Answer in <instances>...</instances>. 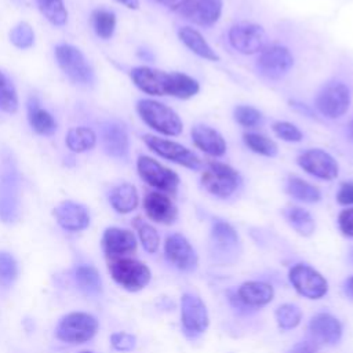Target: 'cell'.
I'll return each mask as SVG.
<instances>
[{
    "mask_svg": "<svg viewBox=\"0 0 353 353\" xmlns=\"http://www.w3.org/2000/svg\"><path fill=\"white\" fill-rule=\"evenodd\" d=\"M10 41L21 48V50H25V48H29L33 46L34 43V33H33V29L30 28L29 23L26 22H19L17 23L11 30H10Z\"/></svg>",
    "mask_w": 353,
    "mask_h": 353,
    "instance_id": "cell-41",
    "label": "cell"
},
{
    "mask_svg": "<svg viewBox=\"0 0 353 353\" xmlns=\"http://www.w3.org/2000/svg\"><path fill=\"white\" fill-rule=\"evenodd\" d=\"M54 54L58 66L72 83L84 87L94 84V70L79 48L70 44H58Z\"/></svg>",
    "mask_w": 353,
    "mask_h": 353,
    "instance_id": "cell-7",
    "label": "cell"
},
{
    "mask_svg": "<svg viewBox=\"0 0 353 353\" xmlns=\"http://www.w3.org/2000/svg\"><path fill=\"white\" fill-rule=\"evenodd\" d=\"M285 189L290 196L302 203H317L321 200L320 189L299 176H290Z\"/></svg>",
    "mask_w": 353,
    "mask_h": 353,
    "instance_id": "cell-31",
    "label": "cell"
},
{
    "mask_svg": "<svg viewBox=\"0 0 353 353\" xmlns=\"http://www.w3.org/2000/svg\"><path fill=\"white\" fill-rule=\"evenodd\" d=\"M210 323L205 303L200 296L185 292L181 296V324L185 335L190 339L205 332Z\"/></svg>",
    "mask_w": 353,
    "mask_h": 353,
    "instance_id": "cell-12",
    "label": "cell"
},
{
    "mask_svg": "<svg viewBox=\"0 0 353 353\" xmlns=\"http://www.w3.org/2000/svg\"><path fill=\"white\" fill-rule=\"evenodd\" d=\"M201 186L212 196L219 199L232 197L241 185V175L232 165L211 160L201 172Z\"/></svg>",
    "mask_w": 353,
    "mask_h": 353,
    "instance_id": "cell-4",
    "label": "cell"
},
{
    "mask_svg": "<svg viewBox=\"0 0 353 353\" xmlns=\"http://www.w3.org/2000/svg\"><path fill=\"white\" fill-rule=\"evenodd\" d=\"M19 216V175L11 154L3 153V174L0 181V221L12 223Z\"/></svg>",
    "mask_w": 353,
    "mask_h": 353,
    "instance_id": "cell-3",
    "label": "cell"
},
{
    "mask_svg": "<svg viewBox=\"0 0 353 353\" xmlns=\"http://www.w3.org/2000/svg\"><path fill=\"white\" fill-rule=\"evenodd\" d=\"M347 134H349V138L352 139V142H353V120L349 123V125H347Z\"/></svg>",
    "mask_w": 353,
    "mask_h": 353,
    "instance_id": "cell-49",
    "label": "cell"
},
{
    "mask_svg": "<svg viewBox=\"0 0 353 353\" xmlns=\"http://www.w3.org/2000/svg\"><path fill=\"white\" fill-rule=\"evenodd\" d=\"M134 226L138 232L139 241L146 252L154 254L160 245V236L157 230L148 222H143L141 218L134 219Z\"/></svg>",
    "mask_w": 353,
    "mask_h": 353,
    "instance_id": "cell-36",
    "label": "cell"
},
{
    "mask_svg": "<svg viewBox=\"0 0 353 353\" xmlns=\"http://www.w3.org/2000/svg\"><path fill=\"white\" fill-rule=\"evenodd\" d=\"M142 139L153 153H156L163 159H167L172 163H176L193 171L200 170L203 167L200 157L193 150L183 146L182 143H178L171 139L160 138L156 135H150V134H145Z\"/></svg>",
    "mask_w": 353,
    "mask_h": 353,
    "instance_id": "cell-9",
    "label": "cell"
},
{
    "mask_svg": "<svg viewBox=\"0 0 353 353\" xmlns=\"http://www.w3.org/2000/svg\"><path fill=\"white\" fill-rule=\"evenodd\" d=\"M222 8V0H182L175 11L196 25L212 26L219 21Z\"/></svg>",
    "mask_w": 353,
    "mask_h": 353,
    "instance_id": "cell-16",
    "label": "cell"
},
{
    "mask_svg": "<svg viewBox=\"0 0 353 353\" xmlns=\"http://www.w3.org/2000/svg\"><path fill=\"white\" fill-rule=\"evenodd\" d=\"M137 112L143 123L159 134L178 137L183 130V123L178 113L159 101L139 99L137 102Z\"/></svg>",
    "mask_w": 353,
    "mask_h": 353,
    "instance_id": "cell-2",
    "label": "cell"
},
{
    "mask_svg": "<svg viewBox=\"0 0 353 353\" xmlns=\"http://www.w3.org/2000/svg\"><path fill=\"white\" fill-rule=\"evenodd\" d=\"M296 161L303 171L323 181H332L339 174V165L334 156L319 148L302 152Z\"/></svg>",
    "mask_w": 353,
    "mask_h": 353,
    "instance_id": "cell-15",
    "label": "cell"
},
{
    "mask_svg": "<svg viewBox=\"0 0 353 353\" xmlns=\"http://www.w3.org/2000/svg\"><path fill=\"white\" fill-rule=\"evenodd\" d=\"M230 46L240 54L252 55L259 54L268 46V36L265 29L254 22H237L228 33Z\"/></svg>",
    "mask_w": 353,
    "mask_h": 353,
    "instance_id": "cell-11",
    "label": "cell"
},
{
    "mask_svg": "<svg viewBox=\"0 0 353 353\" xmlns=\"http://www.w3.org/2000/svg\"><path fill=\"white\" fill-rule=\"evenodd\" d=\"M143 208L149 219L163 223L171 225L178 218V208L171 200V197L161 192H149L143 199Z\"/></svg>",
    "mask_w": 353,
    "mask_h": 353,
    "instance_id": "cell-22",
    "label": "cell"
},
{
    "mask_svg": "<svg viewBox=\"0 0 353 353\" xmlns=\"http://www.w3.org/2000/svg\"><path fill=\"white\" fill-rule=\"evenodd\" d=\"M108 269L112 279L124 290L131 292L145 288L152 277L150 269L143 262L128 256L112 259Z\"/></svg>",
    "mask_w": 353,
    "mask_h": 353,
    "instance_id": "cell-6",
    "label": "cell"
},
{
    "mask_svg": "<svg viewBox=\"0 0 353 353\" xmlns=\"http://www.w3.org/2000/svg\"><path fill=\"white\" fill-rule=\"evenodd\" d=\"M154 1L163 4V6L167 7V8H171V10H174V11H175V10L178 8V6L182 3V0H154Z\"/></svg>",
    "mask_w": 353,
    "mask_h": 353,
    "instance_id": "cell-46",
    "label": "cell"
},
{
    "mask_svg": "<svg viewBox=\"0 0 353 353\" xmlns=\"http://www.w3.org/2000/svg\"><path fill=\"white\" fill-rule=\"evenodd\" d=\"M276 321L280 330L288 331L295 328L302 320V312L299 306L294 303H283L276 309Z\"/></svg>",
    "mask_w": 353,
    "mask_h": 353,
    "instance_id": "cell-37",
    "label": "cell"
},
{
    "mask_svg": "<svg viewBox=\"0 0 353 353\" xmlns=\"http://www.w3.org/2000/svg\"><path fill=\"white\" fill-rule=\"evenodd\" d=\"M243 141L245 146L252 150L256 154L266 156V157H274L279 152L277 143L270 139L269 137L258 132H245L243 135Z\"/></svg>",
    "mask_w": 353,
    "mask_h": 353,
    "instance_id": "cell-34",
    "label": "cell"
},
{
    "mask_svg": "<svg viewBox=\"0 0 353 353\" xmlns=\"http://www.w3.org/2000/svg\"><path fill=\"white\" fill-rule=\"evenodd\" d=\"M233 117L244 128H255L263 121L262 112L251 105H237L233 110Z\"/></svg>",
    "mask_w": 353,
    "mask_h": 353,
    "instance_id": "cell-39",
    "label": "cell"
},
{
    "mask_svg": "<svg viewBox=\"0 0 353 353\" xmlns=\"http://www.w3.org/2000/svg\"><path fill=\"white\" fill-rule=\"evenodd\" d=\"M343 291H345V294H346L347 296L353 298V276H350L349 279L345 280V283H343Z\"/></svg>",
    "mask_w": 353,
    "mask_h": 353,
    "instance_id": "cell-47",
    "label": "cell"
},
{
    "mask_svg": "<svg viewBox=\"0 0 353 353\" xmlns=\"http://www.w3.org/2000/svg\"><path fill=\"white\" fill-rule=\"evenodd\" d=\"M350 259H352V262H353V250L350 251Z\"/></svg>",
    "mask_w": 353,
    "mask_h": 353,
    "instance_id": "cell-50",
    "label": "cell"
},
{
    "mask_svg": "<svg viewBox=\"0 0 353 353\" xmlns=\"http://www.w3.org/2000/svg\"><path fill=\"white\" fill-rule=\"evenodd\" d=\"M178 37L197 57L212 62L219 61V55L215 52V50H212V47L197 29L192 26H182L178 30Z\"/></svg>",
    "mask_w": 353,
    "mask_h": 353,
    "instance_id": "cell-25",
    "label": "cell"
},
{
    "mask_svg": "<svg viewBox=\"0 0 353 353\" xmlns=\"http://www.w3.org/2000/svg\"><path fill=\"white\" fill-rule=\"evenodd\" d=\"M43 17L54 26H63L68 22V11L63 0H36Z\"/></svg>",
    "mask_w": 353,
    "mask_h": 353,
    "instance_id": "cell-35",
    "label": "cell"
},
{
    "mask_svg": "<svg viewBox=\"0 0 353 353\" xmlns=\"http://www.w3.org/2000/svg\"><path fill=\"white\" fill-rule=\"evenodd\" d=\"M98 325V320L92 314L85 312H72L59 320L55 328V335L65 343L80 345L94 338Z\"/></svg>",
    "mask_w": 353,
    "mask_h": 353,
    "instance_id": "cell-5",
    "label": "cell"
},
{
    "mask_svg": "<svg viewBox=\"0 0 353 353\" xmlns=\"http://www.w3.org/2000/svg\"><path fill=\"white\" fill-rule=\"evenodd\" d=\"M28 120L32 130L40 135H52L58 128L52 114L43 109L34 97L28 101Z\"/></svg>",
    "mask_w": 353,
    "mask_h": 353,
    "instance_id": "cell-26",
    "label": "cell"
},
{
    "mask_svg": "<svg viewBox=\"0 0 353 353\" xmlns=\"http://www.w3.org/2000/svg\"><path fill=\"white\" fill-rule=\"evenodd\" d=\"M132 83L145 94L154 97L170 95L189 99L200 91V84L182 72H165L149 66H137L130 72Z\"/></svg>",
    "mask_w": 353,
    "mask_h": 353,
    "instance_id": "cell-1",
    "label": "cell"
},
{
    "mask_svg": "<svg viewBox=\"0 0 353 353\" xmlns=\"http://www.w3.org/2000/svg\"><path fill=\"white\" fill-rule=\"evenodd\" d=\"M116 1L130 10H137L139 7V0H116Z\"/></svg>",
    "mask_w": 353,
    "mask_h": 353,
    "instance_id": "cell-48",
    "label": "cell"
},
{
    "mask_svg": "<svg viewBox=\"0 0 353 353\" xmlns=\"http://www.w3.org/2000/svg\"><path fill=\"white\" fill-rule=\"evenodd\" d=\"M109 203L119 214L132 212L139 203L137 188L128 182L116 185L109 193Z\"/></svg>",
    "mask_w": 353,
    "mask_h": 353,
    "instance_id": "cell-27",
    "label": "cell"
},
{
    "mask_svg": "<svg viewBox=\"0 0 353 353\" xmlns=\"http://www.w3.org/2000/svg\"><path fill=\"white\" fill-rule=\"evenodd\" d=\"M101 143L105 153L114 159H125L128 156V132L119 121H105L101 124Z\"/></svg>",
    "mask_w": 353,
    "mask_h": 353,
    "instance_id": "cell-19",
    "label": "cell"
},
{
    "mask_svg": "<svg viewBox=\"0 0 353 353\" xmlns=\"http://www.w3.org/2000/svg\"><path fill=\"white\" fill-rule=\"evenodd\" d=\"M65 143L72 152L83 153L97 145V134L88 127H73L68 131Z\"/></svg>",
    "mask_w": 353,
    "mask_h": 353,
    "instance_id": "cell-30",
    "label": "cell"
},
{
    "mask_svg": "<svg viewBox=\"0 0 353 353\" xmlns=\"http://www.w3.org/2000/svg\"><path fill=\"white\" fill-rule=\"evenodd\" d=\"M290 283L305 298L320 299L328 291V283L324 276L305 263H296L290 269Z\"/></svg>",
    "mask_w": 353,
    "mask_h": 353,
    "instance_id": "cell-14",
    "label": "cell"
},
{
    "mask_svg": "<svg viewBox=\"0 0 353 353\" xmlns=\"http://www.w3.org/2000/svg\"><path fill=\"white\" fill-rule=\"evenodd\" d=\"M211 240L212 244L223 254L234 251L239 245V234L236 229L230 223L221 219L212 223Z\"/></svg>",
    "mask_w": 353,
    "mask_h": 353,
    "instance_id": "cell-28",
    "label": "cell"
},
{
    "mask_svg": "<svg viewBox=\"0 0 353 353\" xmlns=\"http://www.w3.org/2000/svg\"><path fill=\"white\" fill-rule=\"evenodd\" d=\"M338 226L345 236L353 237V207H347L339 212Z\"/></svg>",
    "mask_w": 353,
    "mask_h": 353,
    "instance_id": "cell-44",
    "label": "cell"
},
{
    "mask_svg": "<svg viewBox=\"0 0 353 353\" xmlns=\"http://www.w3.org/2000/svg\"><path fill=\"white\" fill-rule=\"evenodd\" d=\"M336 201L342 205H353V181H345L341 183L336 193Z\"/></svg>",
    "mask_w": 353,
    "mask_h": 353,
    "instance_id": "cell-45",
    "label": "cell"
},
{
    "mask_svg": "<svg viewBox=\"0 0 353 353\" xmlns=\"http://www.w3.org/2000/svg\"><path fill=\"white\" fill-rule=\"evenodd\" d=\"M110 343L119 352H131L137 345V338L128 332H114L110 335Z\"/></svg>",
    "mask_w": 353,
    "mask_h": 353,
    "instance_id": "cell-43",
    "label": "cell"
},
{
    "mask_svg": "<svg viewBox=\"0 0 353 353\" xmlns=\"http://www.w3.org/2000/svg\"><path fill=\"white\" fill-rule=\"evenodd\" d=\"M350 88L343 81L327 83L316 97L317 110L327 119L335 120L342 117L350 106Z\"/></svg>",
    "mask_w": 353,
    "mask_h": 353,
    "instance_id": "cell-10",
    "label": "cell"
},
{
    "mask_svg": "<svg viewBox=\"0 0 353 353\" xmlns=\"http://www.w3.org/2000/svg\"><path fill=\"white\" fill-rule=\"evenodd\" d=\"M52 215L57 223L68 232H80L90 225V212L87 207L72 200L59 203L54 208Z\"/></svg>",
    "mask_w": 353,
    "mask_h": 353,
    "instance_id": "cell-20",
    "label": "cell"
},
{
    "mask_svg": "<svg viewBox=\"0 0 353 353\" xmlns=\"http://www.w3.org/2000/svg\"><path fill=\"white\" fill-rule=\"evenodd\" d=\"M292 66L294 55L287 47L279 44L266 46L256 59L258 72L269 80H279L284 77Z\"/></svg>",
    "mask_w": 353,
    "mask_h": 353,
    "instance_id": "cell-13",
    "label": "cell"
},
{
    "mask_svg": "<svg viewBox=\"0 0 353 353\" xmlns=\"http://www.w3.org/2000/svg\"><path fill=\"white\" fill-rule=\"evenodd\" d=\"M310 341L319 345H335L342 336L341 321L330 313H317L309 323Z\"/></svg>",
    "mask_w": 353,
    "mask_h": 353,
    "instance_id": "cell-21",
    "label": "cell"
},
{
    "mask_svg": "<svg viewBox=\"0 0 353 353\" xmlns=\"http://www.w3.org/2000/svg\"><path fill=\"white\" fill-rule=\"evenodd\" d=\"M18 277V263L15 258L6 251H0V287L8 288Z\"/></svg>",
    "mask_w": 353,
    "mask_h": 353,
    "instance_id": "cell-40",
    "label": "cell"
},
{
    "mask_svg": "<svg viewBox=\"0 0 353 353\" xmlns=\"http://www.w3.org/2000/svg\"><path fill=\"white\" fill-rule=\"evenodd\" d=\"M137 171L143 182L165 194H175L179 186V175L171 168L163 165L156 159L139 156L137 160Z\"/></svg>",
    "mask_w": 353,
    "mask_h": 353,
    "instance_id": "cell-8",
    "label": "cell"
},
{
    "mask_svg": "<svg viewBox=\"0 0 353 353\" xmlns=\"http://www.w3.org/2000/svg\"><path fill=\"white\" fill-rule=\"evenodd\" d=\"M165 259L181 272H193L197 268V254L189 240L181 233H172L164 244Z\"/></svg>",
    "mask_w": 353,
    "mask_h": 353,
    "instance_id": "cell-17",
    "label": "cell"
},
{
    "mask_svg": "<svg viewBox=\"0 0 353 353\" xmlns=\"http://www.w3.org/2000/svg\"><path fill=\"white\" fill-rule=\"evenodd\" d=\"M190 135L194 146L201 152L212 157H222L226 153V141L218 130L207 124H196L192 127Z\"/></svg>",
    "mask_w": 353,
    "mask_h": 353,
    "instance_id": "cell-23",
    "label": "cell"
},
{
    "mask_svg": "<svg viewBox=\"0 0 353 353\" xmlns=\"http://www.w3.org/2000/svg\"><path fill=\"white\" fill-rule=\"evenodd\" d=\"M274 296L273 287L263 281H245L243 283L237 292L236 298L244 307H261L272 302Z\"/></svg>",
    "mask_w": 353,
    "mask_h": 353,
    "instance_id": "cell-24",
    "label": "cell"
},
{
    "mask_svg": "<svg viewBox=\"0 0 353 353\" xmlns=\"http://www.w3.org/2000/svg\"><path fill=\"white\" fill-rule=\"evenodd\" d=\"M272 128L273 132L285 142H301L303 139V132L290 121H274Z\"/></svg>",
    "mask_w": 353,
    "mask_h": 353,
    "instance_id": "cell-42",
    "label": "cell"
},
{
    "mask_svg": "<svg viewBox=\"0 0 353 353\" xmlns=\"http://www.w3.org/2000/svg\"><path fill=\"white\" fill-rule=\"evenodd\" d=\"M73 277L79 290L87 295H97L102 290L99 272L92 265H88V263L79 265L73 272Z\"/></svg>",
    "mask_w": 353,
    "mask_h": 353,
    "instance_id": "cell-29",
    "label": "cell"
},
{
    "mask_svg": "<svg viewBox=\"0 0 353 353\" xmlns=\"http://www.w3.org/2000/svg\"><path fill=\"white\" fill-rule=\"evenodd\" d=\"M102 250L105 255L110 259L124 258L137 251V237L135 234L123 228H108L102 234Z\"/></svg>",
    "mask_w": 353,
    "mask_h": 353,
    "instance_id": "cell-18",
    "label": "cell"
},
{
    "mask_svg": "<svg viewBox=\"0 0 353 353\" xmlns=\"http://www.w3.org/2000/svg\"><path fill=\"white\" fill-rule=\"evenodd\" d=\"M91 25L98 37L108 40L114 33L116 15L109 10L98 8L91 14Z\"/></svg>",
    "mask_w": 353,
    "mask_h": 353,
    "instance_id": "cell-33",
    "label": "cell"
},
{
    "mask_svg": "<svg viewBox=\"0 0 353 353\" xmlns=\"http://www.w3.org/2000/svg\"><path fill=\"white\" fill-rule=\"evenodd\" d=\"M80 353H92V352H88V350H83V352H80Z\"/></svg>",
    "mask_w": 353,
    "mask_h": 353,
    "instance_id": "cell-51",
    "label": "cell"
},
{
    "mask_svg": "<svg viewBox=\"0 0 353 353\" xmlns=\"http://www.w3.org/2000/svg\"><path fill=\"white\" fill-rule=\"evenodd\" d=\"M18 109V95L11 80L0 70V110L15 113Z\"/></svg>",
    "mask_w": 353,
    "mask_h": 353,
    "instance_id": "cell-38",
    "label": "cell"
},
{
    "mask_svg": "<svg viewBox=\"0 0 353 353\" xmlns=\"http://www.w3.org/2000/svg\"><path fill=\"white\" fill-rule=\"evenodd\" d=\"M285 218L290 222V225L301 234V236H312L316 223L310 212L302 207H290L285 210Z\"/></svg>",
    "mask_w": 353,
    "mask_h": 353,
    "instance_id": "cell-32",
    "label": "cell"
}]
</instances>
